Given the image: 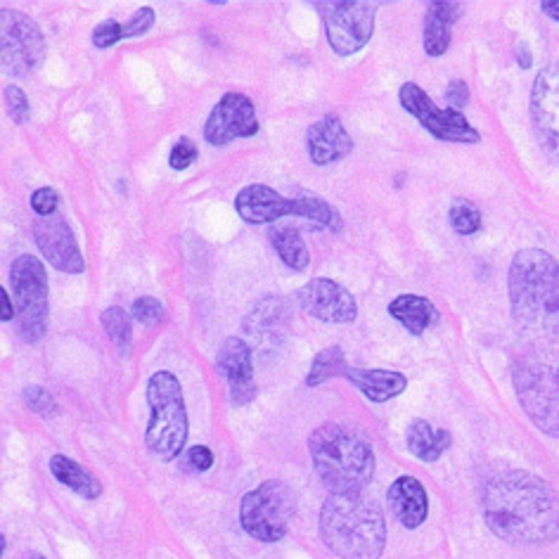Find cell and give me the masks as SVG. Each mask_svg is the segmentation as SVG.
<instances>
[{
	"label": "cell",
	"instance_id": "cell-12",
	"mask_svg": "<svg viewBox=\"0 0 559 559\" xmlns=\"http://www.w3.org/2000/svg\"><path fill=\"white\" fill-rule=\"evenodd\" d=\"M531 123L540 147L559 164V64L538 72L531 88Z\"/></svg>",
	"mask_w": 559,
	"mask_h": 559
},
{
	"label": "cell",
	"instance_id": "cell-11",
	"mask_svg": "<svg viewBox=\"0 0 559 559\" xmlns=\"http://www.w3.org/2000/svg\"><path fill=\"white\" fill-rule=\"evenodd\" d=\"M401 107L413 115L423 129H427L431 135L443 140V143H467L474 145L481 140V133L465 119L463 111L451 107H437L435 100L417 86V83L408 81L403 83L399 91Z\"/></svg>",
	"mask_w": 559,
	"mask_h": 559
},
{
	"label": "cell",
	"instance_id": "cell-33",
	"mask_svg": "<svg viewBox=\"0 0 559 559\" xmlns=\"http://www.w3.org/2000/svg\"><path fill=\"white\" fill-rule=\"evenodd\" d=\"M5 109L10 119L15 123H26L32 119V107H29V97L20 88V86H8L5 88Z\"/></svg>",
	"mask_w": 559,
	"mask_h": 559
},
{
	"label": "cell",
	"instance_id": "cell-38",
	"mask_svg": "<svg viewBox=\"0 0 559 559\" xmlns=\"http://www.w3.org/2000/svg\"><path fill=\"white\" fill-rule=\"evenodd\" d=\"M445 100L451 103V109H457V111L463 109V107L469 103V88H467V83L460 81V79L451 81L449 88H445Z\"/></svg>",
	"mask_w": 559,
	"mask_h": 559
},
{
	"label": "cell",
	"instance_id": "cell-16",
	"mask_svg": "<svg viewBox=\"0 0 559 559\" xmlns=\"http://www.w3.org/2000/svg\"><path fill=\"white\" fill-rule=\"evenodd\" d=\"M216 370L228 382L233 405H249L257 399L259 389L254 382V360L251 348L240 337H230L223 342L216 356Z\"/></svg>",
	"mask_w": 559,
	"mask_h": 559
},
{
	"label": "cell",
	"instance_id": "cell-35",
	"mask_svg": "<svg viewBox=\"0 0 559 559\" xmlns=\"http://www.w3.org/2000/svg\"><path fill=\"white\" fill-rule=\"evenodd\" d=\"M121 38H126V36H123V24H119L117 20H107V22L95 26V32H93V46L105 50V48L117 46Z\"/></svg>",
	"mask_w": 559,
	"mask_h": 559
},
{
	"label": "cell",
	"instance_id": "cell-28",
	"mask_svg": "<svg viewBox=\"0 0 559 559\" xmlns=\"http://www.w3.org/2000/svg\"><path fill=\"white\" fill-rule=\"evenodd\" d=\"M346 356L342 352V346H328L320 352L313 362H311V370L306 374V386H320L330 382L332 377H340L346 374Z\"/></svg>",
	"mask_w": 559,
	"mask_h": 559
},
{
	"label": "cell",
	"instance_id": "cell-3",
	"mask_svg": "<svg viewBox=\"0 0 559 559\" xmlns=\"http://www.w3.org/2000/svg\"><path fill=\"white\" fill-rule=\"evenodd\" d=\"M320 538L342 559H380L386 545L382 508L358 493H330L320 508Z\"/></svg>",
	"mask_w": 559,
	"mask_h": 559
},
{
	"label": "cell",
	"instance_id": "cell-31",
	"mask_svg": "<svg viewBox=\"0 0 559 559\" xmlns=\"http://www.w3.org/2000/svg\"><path fill=\"white\" fill-rule=\"evenodd\" d=\"M22 396H24V403L29 405V411L36 413V415H40V417H52V415L60 413L58 401H55L50 391L44 389V386L29 384V386L24 389Z\"/></svg>",
	"mask_w": 559,
	"mask_h": 559
},
{
	"label": "cell",
	"instance_id": "cell-43",
	"mask_svg": "<svg viewBox=\"0 0 559 559\" xmlns=\"http://www.w3.org/2000/svg\"><path fill=\"white\" fill-rule=\"evenodd\" d=\"M22 559H48V557H44L40 552H26Z\"/></svg>",
	"mask_w": 559,
	"mask_h": 559
},
{
	"label": "cell",
	"instance_id": "cell-15",
	"mask_svg": "<svg viewBox=\"0 0 559 559\" xmlns=\"http://www.w3.org/2000/svg\"><path fill=\"white\" fill-rule=\"evenodd\" d=\"M297 301L301 306V311L332 325L354 323L358 316V306L356 299L352 297V292L328 277H316L311 283H306L297 292Z\"/></svg>",
	"mask_w": 559,
	"mask_h": 559
},
{
	"label": "cell",
	"instance_id": "cell-27",
	"mask_svg": "<svg viewBox=\"0 0 559 559\" xmlns=\"http://www.w3.org/2000/svg\"><path fill=\"white\" fill-rule=\"evenodd\" d=\"M269 237H271L273 249L277 251L280 261H283L285 265H289L292 271H306V269H309L311 254H309V249H306L299 230L289 228V226H277V228H273L269 233Z\"/></svg>",
	"mask_w": 559,
	"mask_h": 559
},
{
	"label": "cell",
	"instance_id": "cell-4",
	"mask_svg": "<svg viewBox=\"0 0 559 559\" xmlns=\"http://www.w3.org/2000/svg\"><path fill=\"white\" fill-rule=\"evenodd\" d=\"M309 451L318 477L330 493H358L374 474L370 443L344 425H320L309 439Z\"/></svg>",
	"mask_w": 559,
	"mask_h": 559
},
{
	"label": "cell",
	"instance_id": "cell-6",
	"mask_svg": "<svg viewBox=\"0 0 559 559\" xmlns=\"http://www.w3.org/2000/svg\"><path fill=\"white\" fill-rule=\"evenodd\" d=\"M147 405H150V425L145 431L147 451L159 457L162 463H171L186 451L188 443V411L183 389L178 377L159 370L147 382Z\"/></svg>",
	"mask_w": 559,
	"mask_h": 559
},
{
	"label": "cell",
	"instance_id": "cell-25",
	"mask_svg": "<svg viewBox=\"0 0 559 559\" xmlns=\"http://www.w3.org/2000/svg\"><path fill=\"white\" fill-rule=\"evenodd\" d=\"M50 472H52L55 479L64 484L67 488H72V491L79 493L81 498L97 500L103 496V484L97 481L86 467H81L79 463H74L72 457L52 455Z\"/></svg>",
	"mask_w": 559,
	"mask_h": 559
},
{
	"label": "cell",
	"instance_id": "cell-41",
	"mask_svg": "<svg viewBox=\"0 0 559 559\" xmlns=\"http://www.w3.org/2000/svg\"><path fill=\"white\" fill-rule=\"evenodd\" d=\"M514 55H516V62H520L522 69H528L531 64H534V55H531V50H528L524 44L516 46Z\"/></svg>",
	"mask_w": 559,
	"mask_h": 559
},
{
	"label": "cell",
	"instance_id": "cell-40",
	"mask_svg": "<svg viewBox=\"0 0 559 559\" xmlns=\"http://www.w3.org/2000/svg\"><path fill=\"white\" fill-rule=\"evenodd\" d=\"M15 316H17L15 304H12L5 289H0V320H12Z\"/></svg>",
	"mask_w": 559,
	"mask_h": 559
},
{
	"label": "cell",
	"instance_id": "cell-7",
	"mask_svg": "<svg viewBox=\"0 0 559 559\" xmlns=\"http://www.w3.org/2000/svg\"><path fill=\"white\" fill-rule=\"evenodd\" d=\"M295 514L297 496L289 484L280 479L263 481L240 502V524L245 534L261 543L283 540Z\"/></svg>",
	"mask_w": 559,
	"mask_h": 559
},
{
	"label": "cell",
	"instance_id": "cell-18",
	"mask_svg": "<svg viewBox=\"0 0 559 559\" xmlns=\"http://www.w3.org/2000/svg\"><path fill=\"white\" fill-rule=\"evenodd\" d=\"M306 145H309L311 162L316 166H325L352 155L354 140L344 129L340 117L328 115L323 119H318L309 129V133H306Z\"/></svg>",
	"mask_w": 559,
	"mask_h": 559
},
{
	"label": "cell",
	"instance_id": "cell-32",
	"mask_svg": "<svg viewBox=\"0 0 559 559\" xmlns=\"http://www.w3.org/2000/svg\"><path fill=\"white\" fill-rule=\"evenodd\" d=\"M131 313L138 320L140 325H147V328H157L164 323L166 311L162 301H157L155 297H140L133 301L131 306Z\"/></svg>",
	"mask_w": 559,
	"mask_h": 559
},
{
	"label": "cell",
	"instance_id": "cell-14",
	"mask_svg": "<svg viewBox=\"0 0 559 559\" xmlns=\"http://www.w3.org/2000/svg\"><path fill=\"white\" fill-rule=\"evenodd\" d=\"M32 233L40 254H44V259L52 265V269L69 275H79L86 271V261H83L76 235L72 228H69V223L62 216L58 214L38 216L34 221Z\"/></svg>",
	"mask_w": 559,
	"mask_h": 559
},
{
	"label": "cell",
	"instance_id": "cell-20",
	"mask_svg": "<svg viewBox=\"0 0 559 559\" xmlns=\"http://www.w3.org/2000/svg\"><path fill=\"white\" fill-rule=\"evenodd\" d=\"M389 508L405 528H419L429 514L427 488L411 474L399 477L389 488Z\"/></svg>",
	"mask_w": 559,
	"mask_h": 559
},
{
	"label": "cell",
	"instance_id": "cell-2",
	"mask_svg": "<svg viewBox=\"0 0 559 559\" xmlns=\"http://www.w3.org/2000/svg\"><path fill=\"white\" fill-rule=\"evenodd\" d=\"M508 292L512 320L534 342H559V263L543 249L516 251Z\"/></svg>",
	"mask_w": 559,
	"mask_h": 559
},
{
	"label": "cell",
	"instance_id": "cell-5",
	"mask_svg": "<svg viewBox=\"0 0 559 559\" xmlns=\"http://www.w3.org/2000/svg\"><path fill=\"white\" fill-rule=\"evenodd\" d=\"M516 399L543 435L559 439V352L534 348L512 368Z\"/></svg>",
	"mask_w": 559,
	"mask_h": 559
},
{
	"label": "cell",
	"instance_id": "cell-29",
	"mask_svg": "<svg viewBox=\"0 0 559 559\" xmlns=\"http://www.w3.org/2000/svg\"><path fill=\"white\" fill-rule=\"evenodd\" d=\"M103 328L107 332L109 342L115 344L121 354H126L131 348L133 342V325H131V316L126 313L121 306H109L103 313Z\"/></svg>",
	"mask_w": 559,
	"mask_h": 559
},
{
	"label": "cell",
	"instance_id": "cell-9",
	"mask_svg": "<svg viewBox=\"0 0 559 559\" xmlns=\"http://www.w3.org/2000/svg\"><path fill=\"white\" fill-rule=\"evenodd\" d=\"M316 8L325 22L330 48L340 58H348L368 46L380 5L360 3V0H325V3H316Z\"/></svg>",
	"mask_w": 559,
	"mask_h": 559
},
{
	"label": "cell",
	"instance_id": "cell-23",
	"mask_svg": "<svg viewBox=\"0 0 559 559\" xmlns=\"http://www.w3.org/2000/svg\"><path fill=\"white\" fill-rule=\"evenodd\" d=\"M405 441H408V451L423 460V463H439V457L451 449L453 437L451 431L431 427L427 419H413L408 427V435H405Z\"/></svg>",
	"mask_w": 559,
	"mask_h": 559
},
{
	"label": "cell",
	"instance_id": "cell-30",
	"mask_svg": "<svg viewBox=\"0 0 559 559\" xmlns=\"http://www.w3.org/2000/svg\"><path fill=\"white\" fill-rule=\"evenodd\" d=\"M449 221L457 235H474L481 230V212L467 200L453 202L451 212H449Z\"/></svg>",
	"mask_w": 559,
	"mask_h": 559
},
{
	"label": "cell",
	"instance_id": "cell-13",
	"mask_svg": "<svg viewBox=\"0 0 559 559\" xmlns=\"http://www.w3.org/2000/svg\"><path fill=\"white\" fill-rule=\"evenodd\" d=\"M257 133V107L242 93L223 95L204 123V140L216 147L228 145L237 138H251Z\"/></svg>",
	"mask_w": 559,
	"mask_h": 559
},
{
	"label": "cell",
	"instance_id": "cell-10",
	"mask_svg": "<svg viewBox=\"0 0 559 559\" xmlns=\"http://www.w3.org/2000/svg\"><path fill=\"white\" fill-rule=\"evenodd\" d=\"M0 36H3V72L12 79L32 76L46 60V36L40 26L15 10L0 12Z\"/></svg>",
	"mask_w": 559,
	"mask_h": 559
},
{
	"label": "cell",
	"instance_id": "cell-37",
	"mask_svg": "<svg viewBox=\"0 0 559 559\" xmlns=\"http://www.w3.org/2000/svg\"><path fill=\"white\" fill-rule=\"evenodd\" d=\"M58 204H60V194L52 188H38L32 194V209L38 216H52L58 212Z\"/></svg>",
	"mask_w": 559,
	"mask_h": 559
},
{
	"label": "cell",
	"instance_id": "cell-1",
	"mask_svg": "<svg viewBox=\"0 0 559 559\" xmlns=\"http://www.w3.org/2000/svg\"><path fill=\"white\" fill-rule=\"evenodd\" d=\"M486 526L512 545L559 538V493L534 472L508 469L491 477L481 493Z\"/></svg>",
	"mask_w": 559,
	"mask_h": 559
},
{
	"label": "cell",
	"instance_id": "cell-39",
	"mask_svg": "<svg viewBox=\"0 0 559 559\" xmlns=\"http://www.w3.org/2000/svg\"><path fill=\"white\" fill-rule=\"evenodd\" d=\"M188 463L194 472H206L214 465V453L206 445H192V449H188Z\"/></svg>",
	"mask_w": 559,
	"mask_h": 559
},
{
	"label": "cell",
	"instance_id": "cell-42",
	"mask_svg": "<svg viewBox=\"0 0 559 559\" xmlns=\"http://www.w3.org/2000/svg\"><path fill=\"white\" fill-rule=\"evenodd\" d=\"M540 10H543L548 17H552L555 22H559V0H543Z\"/></svg>",
	"mask_w": 559,
	"mask_h": 559
},
{
	"label": "cell",
	"instance_id": "cell-36",
	"mask_svg": "<svg viewBox=\"0 0 559 559\" xmlns=\"http://www.w3.org/2000/svg\"><path fill=\"white\" fill-rule=\"evenodd\" d=\"M155 22H157V15H155V10L152 8H147V5H143L140 8L135 15L123 24V36L126 38H135V36H143V34H147L152 26H155Z\"/></svg>",
	"mask_w": 559,
	"mask_h": 559
},
{
	"label": "cell",
	"instance_id": "cell-8",
	"mask_svg": "<svg viewBox=\"0 0 559 559\" xmlns=\"http://www.w3.org/2000/svg\"><path fill=\"white\" fill-rule=\"evenodd\" d=\"M10 287L17 309V337L36 344L48 332V273L40 259L22 254L10 265Z\"/></svg>",
	"mask_w": 559,
	"mask_h": 559
},
{
	"label": "cell",
	"instance_id": "cell-24",
	"mask_svg": "<svg viewBox=\"0 0 559 559\" xmlns=\"http://www.w3.org/2000/svg\"><path fill=\"white\" fill-rule=\"evenodd\" d=\"M389 313L411 334H423L425 330H429V325L437 323V306L417 295L396 297L389 304Z\"/></svg>",
	"mask_w": 559,
	"mask_h": 559
},
{
	"label": "cell",
	"instance_id": "cell-17",
	"mask_svg": "<svg viewBox=\"0 0 559 559\" xmlns=\"http://www.w3.org/2000/svg\"><path fill=\"white\" fill-rule=\"evenodd\" d=\"M289 330V309L283 297H265L245 320V332L254 348H275L283 344Z\"/></svg>",
	"mask_w": 559,
	"mask_h": 559
},
{
	"label": "cell",
	"instance_id": "cell-21",
	"mask_svg": "<svg viewBox=\"0 0 559 559\" xmlns=\"http://www.w3.org/2000/svg\"><path fill=\"white\" fill-rule=\"evenodd\" d=\"M346 380L352 382L362 396L372 403H386L401 396L408 389V377L394 370H370V368H346Z\"/></svg>",
	"mask_w": 559,
	"mask_h": 559
},
{
	"label": "cell",
	"instance_id": "cell-34",
	"mask_svg": "<svg viewBox=\"0 0 559 559\" xmlns=\"http://www.w3.org/2000/svg\"><path fill=\"white\" fill-rule=\"evenodd\" d=\"M198 157H200L198 145H194L190 138H180L178 143L171 147L169 164H171V169H176V171H186V169H190L192 162Z\"/></svg>",
	"mask_w": 559,
	"mask_h": 559
},
{
	"label": "cell",
	"instance_id": "cell-22",
	"mask_svg": "<svg viewBox=\"0 0 559 559\" xmlns=\"http://www.w3.org/2000/svg\"><path fill=\"white\" fill-rule=\"evenodd\" d=\"M460 17V3H429L425 15V32L423 44L429 58H441V55L451 48L453 38V24Z\"/></svg>",
	"mask_w": 559,
	"mask_h": 559
},
{
	"label": "cell",
	"instance_id": "cell-19",
	"mask_svg": "<svg viewBox=\"0 0 559 559\" xmlns=\"http://www.w3.org/2000/svg\"><path fill=\"white\" fill-rule=\"evenodd\" d=\"M235 209L247 223L265 226V223L292 216L295 204H292V198H283V194L269 186H247L235 198Z\"/></svg>",
	"mask_w": 559,
	"mask_h": 559
},
{
	"label": "cell",
	"instance_id": "cell-26",
	"mask_svg": "<svg viewBox=\"0 0 559 559\" xmlns=\"http://www.w3.org/2000/svg\"><path fill=\"white\" fill-rule=\"evenodd\" d=\"M292 204H295L292 216L313 221L316 226L334 230V233H340L344 228V221L337 209H334L330 202H325L323 198H318L316 192H299V198H292Z\"/></svg>",
	"mask_w": 559,
	"mask_h": 559
}]
</instances>
